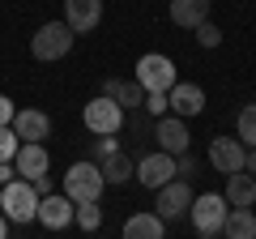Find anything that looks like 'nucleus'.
I'll return each instance as SVG.
<instances>
[{
  "instance_id": "obj_1",
  "label": "nucleus",
  "mask_w": 256,
  "mask_h": 239,
  "mask_svg": "<svg viewBox=\"0 0 256 239\" xmlns=\"http://www.w3.org/2000/svg\"><path fill=\"white\" fill-rule=\"evenodd\" d=\"M0 214H4L9 222H18V226L34 222V214H38V188L30 184V180H9V184H0Z\"/></svg>"
},
{
  "instance_id": "obj_2",
  "label": "nucleus",
  "mask_w": 256,
  "mask_h": 239,
  "mask_svg": "<svg viewBox=\"0 0 256 239\" xmlns=\"http://www.w3.org/2000/svg\"><path fill=\"white\" fill-rule=\"evenodd\" d=\"M73 30H68V22H43V26L34 30V38H30V56H34L38 64H52V60H64V56L73 52Z\"/></svg>"
},
{
  "instance_id": "obj_3",
  "label": "nucleus",
  "mask_w": 256,
  "mask_h": 239,
  "mask_svg": "<svg viewBox=\"0 0 256 239\" xmlns=\"http://www.w3.org/2000/svg\"><path fill=\"white\" fill-rule=\"evenodd\" d=\"M102 188H107V180H102L98 162H73L68 171H64V196L73 205H86V201H98Z\"/></svg>"
},
{
  "instance_id": "obj_4",
  "label": "nucleus",
  "mask_w": 256,
  "mask_h": 239,
  "mask_svg": "<svg viewBox=\"0 0 256 239\" xmlns=\"http://www.w3.org/2000/svg\"><path fill=\"white\" fill-rule=\"evenodd\" d=\"M226 210H230V205H226V196H218V192H201V196H192V205H188L192 230H196V235H205V239L222 235Z\"/></svg>"
},
{
  "instance_id": "obj_5",
  "label": "nucleus",
  "mask_w": 256,
  "mask_h": 239,
  "mask_svg": "<svg viewBox=\"0 0 256 239\" xmlns=\"http://www.w3.org/2000/svg\"><path fill=\"white\" fill-rule=\"evenodd\" d=\"M154 192H158L154 214H158L162 222H180L184 214H188L192 196H196V192H192V184H188V180H180V175H175V180H166L162 188H154Z\"/></svg>"
},
{
  "instance_id": "obj_6",
  "label": "nucleus",
  "mask_w": 256,
  "mask_h": 239,
  "mask_svg": "<svg viewBox=\"0 0 256 239\" xmlns=\"http://www.w3.org/2000/svg\"><path fill=\"white\" fill-rule=\"evenodd\" d=\"M82 120H86V128H90L94 137H98V132H120V128H124V120H128V111L120 107L116 98L98 94V98H90V102H86Z\"/></svg>"
},
{
  "instance_id": "obj_7",
  "label": "nucleus",
  "mask_w": 256,
  "mask_h": 239,
  "mask_svg": "<svg viewBox=\"0 0 256 239\" xmlns=\"http://www.w3.org/2000/svg\"><path fill=\"white\" fill-rule=\"evenodd\" d=\"M175 82H180V77H175V64H171V60H166V56L162 52H146V56H141V60H137V86H141V90H171V86Z\"/></svg>"
},
{
  "instance_id": "obj_8",
  "label": "nucleus",
  "mask_w": 256,
  "mask_h": 239,
  "mask_svg": "<svg viewBox=\"0 0 256 239\" xmlns=\"http://www.w3.org/2000/svg\"><path fill=\"white\" fill-rule=\"evenodd\" d=\"M132 180L141 188H162L166 180H175V154L158 150V154H146L137 166H132Z\"/></svg>"
},
{
  "instance_id": "obj_9",
  "label": "nucleus",
  "mask_w": 256,
  "mask_h": 239,
  "mask_svg": "<svg viewBox=\"0 0 256 239\" xmlns=\"http://www.w3.org/2000/svg\"><path fill=\"white\" fill-rule=\"evenodd\" d=\"M210 162L218 166L222 175L244 171V162H248V146H244L239 137H214V141H210Z\"/></svg>"
},
{
  "instance_id": "obj_10",
  "label": "nucleus",
  "mask_w": 256,
  "mask_h": 239,
  "mask_svg": "<svg viewBox=\"0 0 256 239\" xmlns=\"http://www.w3.org/2000/svg\"><path fill=\"white\" fill-rule=\"evenodd\" d=\"M34 218L43 222L47 230H64V226H73V201H68L64 192H43Z\"/></svg>"
},
{
  "instance_id": "obj_11",
  "label": "nucleus",
  "mask_w": 256,
  "mask_h": 239,
  "mask_svg": "<svg viewBox=\"0 0 256 239\" xmlns=\"http://www.w3.org/2000/svg\"><path fill=\"white\" fill-rule=\"evenodd\" d=\"M166 111H175V116H184V120L201 116L205 111V90L192 86V82H175L171 90H166Z\"/></svg>"
},
{
  "instance_id": "obj_12",
  "label": "nucleus",
  "mask_w": 256,
  "mask_h": 239,
  "mask_svg": "<svg viewBox=\"0 0 256 239\" xmlns=\"http://www.w3.org/2000/svg\"><path fill=\"white\" fill-rule=\"evenodd\" d=\"M154 141L166 150V154H184V150L192 146V132H188V124H184V116H158Z\"/></svg>"
},
{
  "instance_id": "obj_13",
  "label": "nucleus",
  "mask_w": 256,
  "mask_h": 239,
  "mask_svg": "<svg viewBox=\"0 0 256 239\" xmlns=\"http://www.w3.org/2000/svg\"><path fill=\"white\" fill-rule=\"evenodd\" d=\"M13 166H18V175H22V180H38V175H47V171H52V158H47L43 141H22V146H18V154H13Z\"/></svg>"
},
{
  "instance_id": "obj_14",
  "label": "nucleus",
  "mask_w": 256,
  "mask_h": 239,
  "mask_svg": "<svg viewBox=\"0 0 256 239\" xmlns=\"http://www.w3.org/2000/svg\"><path fill=\"white\" fill-rule=\"evenodd\" d=\"M64 22L73 34H90L102 22V0H64Z\"/></svg>"
},
{
  "instance_id": "obj_15",
  "label": "nucleus",
  "mask_w": 256,
  "mask_h": 239,
  "mask_svg": "<svg viewBox=\"0 0 256 239\" xmlns=\"http://www.w3.org/2000/svg\"><path fill=\"white\" fill-rule=\"evenodd\" d=\"M13 132H18V141H43L52 132V120L34 107H22V111H13Z\"/></svg>"
},
{
  "instance_id": "obj_16",
  "label": "nucleus",
  "mask_w": 256,
  "mask_h": 239,
  "mask_svg": "<svg viewBox=\"0 0 256 239\" xmlns=\"http://www.w3.org/2000/svg\"><path fill=\"white\" fill-rule=\"evenodd\" d=\"M210 4L214 0H171V22L180 30H196L205 18H210Z\"/></svg>"
},
{
  "instance_id": "obj_17",
  "label": "nucleus",
  "mask_w": 256,
  "mask_h": 239,
  "mask_svg": "<svg viewBox=\"0 0 256 239\" xmlns=\"http://www.w3.org/2000/svg\"><path fill=\"white\" fill-rule=\"evenodd\" d=\"M222 235H226V239H256V214H252V205H230L226 222H222Z\"/></svg>"
},
{
  "instance_id": "obj_18",
  "label": "nucleus",
  "mask_w": 256,
  "mask_h": 239,
  "mask_svg": "<svg viewBox=\"0 0 256 239\" xmlns=\"http://www.w3.org/2000/svg\"><path fill=\"white\" fill-rule=\"evenodd\" d=\"M222 196H226V205H256V175L252 171H230Z\"/></svg>"
},
{
  "instance_id": "obj_19",
  "label": "nucleus",
  "mask_w": 256,
  "mask_h": 239,
  "mask_svg": "<svg viewBox=\"0 0 256 239\" xmlns=\"http://www.w3.org/2000/svg\"><path fill=\"white\" fill-rule=\"evenodd\" d=\"M102 94L116 98L124 111H137L141 102H146V90H141L137 82H120V77H107V82H102Z\"/></svg>"
},
{
  "instance_id": "obj_20",
  "label": "nucleus",
  "mask_w": 256,
  "mask_h": 239,
  "mask_svg": "<svg viewBox=\"0 0 256 239\" xmlns=\"http://www.w3.org/2000/svg\"><path fill=\"white\" fill-rule=\"evenodd\" d=\"M132 166H137V162H132L124 150H116V154H107V158L98 162V171H102V180H107L111 188H120V184H128V180H132Z\"/></svg>"
},
{
  "instance_id": "obj_21",
  "label": "nucleus",
  "mask_w": 256,
  "mask_h": 239,
  "mask_svg": "<svg viewBox=\"0 0 256 239\" xmlns=\"http://www.w3.org/2000/svg\"><path fill=\"white\" fill-rule=\"evenodd\" d=\"M124 235L128 239H162L166 235V222L158 218V214H132V218L124 222Z\"/></svg>"
},
{
  "instance_id": "obj_22",
  "label": "nucleus",
  "mask_w": 256,
  "mask_h": 239,
  "mask_svg": "<svg viewBox=\"0 0 256 239\" xmlns=\"http://www.w3.org/2000/svg\"><path fill=\"white\" fill-rule=\"evenodd\" d=\"M235 137L244 141L248 150H256V102H248V107L239 111V120H235Z\"/></svg>"
},
{
  "instance_id": "obj_23",
  "label": "nucleus",
  "mask_w": 256,
  "mask_h": 239,
  "mask_svg": "<svg viewBox=\"0 0 256 239\" xmlns=\"http://www.w3.org/2000/svg\"><path fill=\"white\" fill-rule=\"evenodd\" d=\"M73 222H77L82 230H98V226H102V210H98V201L73 205Z\"/></svg>"
},
{
  "instance_id": "obj_24",
  "label": "nucleus",
  "mask_w": 256,
  "mask_h": 239,
  "mask_svg": "<svg viewBox=\"0 0 256 239\" xmlns=\"http://www.w3.org/2000/svg\"><path fill=\"white\" fill-rule=\"evenodd\" d=\"M120 150V141H116V132H98V141H90V154H94V162H102L107 154H116Z\"/></svg>"
},
{
  "instance_id": "obj_25",
  "label": "nucleus",
  "mask_w": 256,
  "mask_h": 239,
  "mask_svg": "<svg viewBox=\"0 0 256 239\" xmlns=\"http://www.w3.org/2000/svg\"><path fill=\"white\" fill-rule=\"evenodd\" d=\"M18 132H13V124H0V162H4V158H13L18 154Z\"/></svg>"
},
{
  "instance_id": "obj_26",
  "label": "nucleus",
  "mask_w": 256,
  "mask_h": 239,
  "mask_svg": "<svg viewBox=\"0 0 256 239\" xmlns=\"http://www.w3.org/2000/svg\"><path fill=\"white\" fill-rule=\"evenodd\" d=\"M196 43H201V47H218V43H222V30L214 26L210 18H205L201 26H196Z\"/></svg>"
},
{
  "instance_id": "obj_27",
  "label": "nucleus",
  "mask_w": 256,
  "mask_h": 239,
  "mask_svg": "<svg viewBox=\"0 0 256 239\" xmlns=\"http://www.w3.org/2000/svg\"><path fill=\"white\" fill-rule=\"evenodd\" d=\"M175 175H180V180H192V175H196V158H192L188 150L175 154Z\"/></svg>"
},
{
  "instance_id": "obj_28",
  "label": "nucleus",
  "mask_w": 256,
  "mask_h": 239,
  "mask_svg": "<svg viewBox=\"0 0 256 239\" xmlns=\"http://www.w3.org/2000/svg\"><path fill=\"white\" fill-rule=\"evenodd\" d=\"M141 107H146L150 116H166V94H162V90H150V94H146V102H141Z\"/></svg>"
},
{
  "instance_id": "obj_29",
  "label": "nucleus",
  "mask_w": 256,
  "mask_h": 239,
  "mask_svg": "<svg viewBox=\"0 0 256 239\" xmlns=\"http://www.w3.org/2000/svg\"><path fill=\"white\" fill-rule=\"evenodd\" d=\"M13 111H18L13 98H9V94H0V124H13Z\"/></svg>"
},
{
  "instance_id": "obj_30",
  "label": "nucleus",
  "mask_w": 256,
  "mask_h": 239,
  "mask_svg": "<svg viewBox=\"0 0 256 239\" xmlns=\"http://www.w3.org/2000/svg\"><path fill=\"white\" fill-rule=\"evenodd\" d=\"M13 175H18V166H13V158H4V162H0V184H9Z\"/></svg>"
},
{
  "instance_id": "obj_31",
  "label": "nucleus",
  "mask_w": 256,
  "mask_h": 239,
  "mask_svg": "<svg viewBox=\"0 0 256 239\" xmlns=\"http://www.w3.org/2000/svg\"><path fill=\"white\" fill-rule=\"evenodd\" d=\"M244 171H252V175H256V150H248V162H244Z\"/></svg>"
},
{
  "instance_id": "obj_32",
  "label": "nucleus",
  "mask_w": 256,
  "mask_h": 239,
  "mask_svg": "<svg viewBox=\"0 0 256 239\" xmlns=\"http://www.w3.org/2000/svg\"><path fill=\"white\" fill-rule=\"evenodd\" d=\"M9 235V218H4V214H0V239Z\"/></svg>"
}]
</instances>
